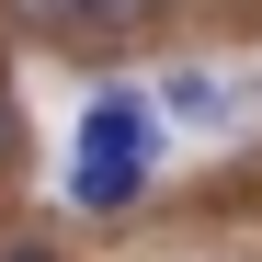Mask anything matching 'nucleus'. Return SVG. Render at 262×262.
I'll use <instances>...</instances> for the list:
<instances>
[{"mask_svg":"<svg viewBox=\"0 0 262 262\" xmlns=\"http://www.w3.org/2000/svg\"><path fill=\"white\" fill-rule=\"evenodd\" d=\"M160 183V114L148 92H92L80 103V160H69V216H137Z\"/></svg>","mask_w":262,"mask_h":262,"instance_id":"f257e3e1","label":"nucleus"},{"mask_svg":"<svg viewBox=\"0 0 262 262\" xmlns=\"http://www.w3.org/2000/svg\"><path fill=\"white\" fill-rule=\"evenodd\" d=\"M160 12H171V0H12V23L46 34V46H69V57L137 46V34H160Z\"/></svg>","mask_w":262,"mask_h":262,"instance_id":"f03ea898","label":"nucleus"},{"mask_svg":"<svg viewBox=\"0 0 262 262\" xmlns=\"http://www.w3.org/2000/svg\"><path fill=\"white\" fill-rule=\"evenodd\" d=\"M160 114H171V125H216V114H228V80H216V69H171Z\"/></svg>","mask_w":262,"mask_h":262,"instance_id":"7ed1b4c3","label":"nucleus"},{"mask_svg":"<svg viewBox=\"0 0 262 262\" xmlns=\"http://www.w3.org/2000/svg\"><path fill=\"white\" fill-rule=\"evenodd\" d=\"M12 148H23V114H12V80H0V171H12Z\"/></svg>","mask_w":262,"mask_h":262,"instance_id":"20e7f679","label":"nucleus"},{"mask_svg":"<svg viewBox=\"0 0 262 262\" xmlns=\"http://www.w3.org/2000/svg\"><path fill=\"white\" fill-rule=\"evenodd\" d=\"M0 262H69L57 239H0Z\"/></svg>","mask_w":262,"mask_h":262,"instance_id":"39448f33","label":"nucleus"}]
</instances>
